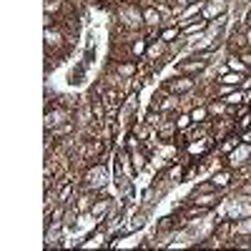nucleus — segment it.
Masks as SVG:
<instances>
[{
    "label": "nucleus",
    "mask_w": 251,
    "mask_h": 251,
    "mask_svg": "<svg viewBox=\"0 0 251 251\" xmlns=\"http://www.w3.org/2000/svg\"><path fill=\"white\" fill-rule=\"evenodd\" d=\"M224 66L228 68V71H234V73H249V66H246V63L239 58V55H234V53H228L226 55V60H224Z\"/></svg>",
    "instance_id": "obj_16"
},
{
    "label": "nucleus",
    "mask_w": 251,
    "mask_h": 251,
    "mask_svg": "<svg viewBox=\"0 0 251 251\" xmlns=\"http://www.w3.org/2000/svg\"><path fill=\"white\" fill-rule=\"evenodd\" d=\"M158 38H161V40H166V43H174V40H178V38H181V25H169V28H161Z\"/></svg>",
    "instance_id": "obj_23"
},
{
    "label": "nucleus",
    "mask_w": 251,
    "mask_h": 251,
    "mask_svg": "<svg viewBox=\"0 0 251 251\" xmlns=\"http://www.w3.org/2000/svg\"><path fill=\"white\" fill-rule=\"evenodd\" d=\"M208 106V113L211 116H216V118H224V116H228V106L221 100V98H216V100H211V103H206Z\"/></svg>",
    "instance_id": "obj_22"
},
{
    "label": "nucleus",
    "mask_w": 251,
    "mask_h": 251,
    "mask_svg": "<svg viewBox=\"0 0 251 251\" xmlns=\"http://www.w3.org/2000/svg\"><path fill=\"white\" fill-rule=\"evenodd\" d=\"M169 3H176V0H169Z\"/></svg>",
    "instance_id": "obj_43"
},
{
    "label": "nucleus",
    "mask_w": 251,
    "mask_h": 251,
    "mask_svg": "<svg viewBox=\"0 0 251 251\" xmlns=\"http://www.w3.org/2000/svg\"><path fill=\"white\" fill-rule=\"evenodd\" d=\"M100 5H108V3H113V0H98ZM116 3H121V0H116Z\"/></svg>",
    "instance_id": "obj_39"
},
{
    "label": "nucleus",
    "mask_w": 251,
    "mask_h": 251,
    "mask_svg": "<svg viewBox=\"0 0 251 251\" xmlns=\"http://www.w3.org/2000/svg\"><path fill=\"white\" fill-rule=\"evenodd\" d=\"M136 3L141 5V8H151V5H156L158 0H136Z\"/></svg>",
    "instance_id": "obj_34"
},
{
    "label": "nucleus",
    "mask_w": 251,
    "mask_h": 251,
    "mask_svg": "<svg viewBox=\"0 0 251 251\" xmlns=\"http://www.w3.org/2000/svg\"><path fill=\"white\" fill-rule=\"evenodd\" d=\"M66 10V0H46V15H58Z\"/></svg>",
    "instance_id": "obj_27"
},
{
    "label": "nucleus",
    "mask_w": 251,
    "mask_h": 251,
    "mask_svg": "<svg viewBox=\"0 0 251 251\" xmlns=\"http://www.w3.org/2000/svg\"><path fill=\"white\" fill-rule=\"evenodd\" d=\"M241 126H244V128H251V111H249V113L241 118Z\"/></svg>",
    "instance_id": "obj_35"
},
{
    "label": "nucleus",
    "mask_w": 251,
    "mask_h": 251,
    "mask_svg": "<svg viewBox=\"0 0 251 251\" xmlns=\"http://www.w3.org/2000/svg\"><path fill=\"white\" fill-rule=\"evenodd\" d=\"M246 103H249V106H251V91H246Z\"/></svg>",
    "instance_id": "obj_41"
},
{
    "label": "nucleus",
    "mask_w": 251,
    "mask_h": 251,
    "mask_svg": "<svg viewBox=\"0 0 251 251\" xmlns=\"http://www.w3.org/2000/svg\"><path fill=\"white\" fill-rule=\"evenodd\" d=\"M83 186L80 188H88V191H98V188H106L108 186V166L106 163H88V169L83 171Z\"/></svg>",
    "instance_id": "obj_2"
},
{
    "label": "nucleus",
    "mask_w": 251,
    "mask_h": 251,
    "mask_svg": "<svg viewBox=\"0 0 251 251\" xmlns=\"http://www.w3.org/2000/svg\"><path fill=\"white\" fill-rule=\"evenodd\" d=\"M206 28H208V20H203V18H201V20H196V23H194V20H191V23H188L186 28H181V35H183V38H188V35H194V33L199 35V33H203Z\"/></svg>",
    "instance_id": "obj_20"
},
{
    "label": "nucleus",
    "mask_w": 251,
    "mask_h": 251,
    "mask_svg": "<svg viewBox=\"0 0 251 251\" xmlns=\"http://www.w3.org/2000/svg\"><path fill=\"white\" fill-rule=\"evenodd\" d=\"M146 50H149V43H146V38H138L131 43V55H143Z\"/></svg>",
    "instance_id": "obj_28"
},
{
    "label": "nucleus",
    "mask_w": 251,
    "mask_h": 251,
    "mask_svg": "<svg viewBox=\"0 0 251 251\" xmlns=\"http://www.w3.org/2000/svg\"><path fill=\"white\" fill-rule=\"evenodd\" d=\"M196 88V78L194 75H178L174 80H169L163 86L166 93H176V96H186V93H191Z\"/></svg>",
    "instance_id": "obj_5"
},
{
    "label": "nucleus",
    "mask_w": 251,
    "mask_h": 251,
    "mask_svg": "<svg viewBox=\"0 0 251 251\" xmlns=\"http://www.w3.org/2000/svg\"><path fill=\"white\" fill-rule=\"evenodd\" d=\"M208 116H211V113H208V106H206V103H201V106H194V108H191V121H194V123H203V121H208Z\"/></svg>",
    "instance_id": "obj_24"
},
{
    "label": "nucleus",
    "mask_w": 251,
    "mask_h": 251,
    "mask_svg": "<svg viewBox=\"0 0 251 251\" xmlns=\"http://www.w3.org/2000/svg\"><path fill=\"white\" fill-rule=\"evenodd\" d=\"M156 133H158V138H161V141H176L178 126H176V121H171L169 116H166V118H163V123L156 128Z\"/></svg>",
    "instance_id": "obj_10"
},
{
    "label": "nucleus",
    "mask_w": 251,
    "mask_h": 251,
    "mask_svg": "<svg viewBox=\"0 0 251 251\" xmlns=\"http://www.w3.org/2000/svg\"><path fill=\"white\" fill-rule=\"evenodd\" d=\"M146 58H149L151 63H153V66L158 68L161 66V63L166 60V58H169V43H166V40H153V43H149V50H146Z\"/></svg>",
    "instance_id": "obj_8"
},
{
    "label": "nucleus",
    "mask_w": 251,
    "mask_h": 251,
    "mask_svg": "<svg viewBox=\"0 0 251 251\" xmlns=\"http://www.w3.org/2000/svg\"><path fill=\"white\" fill-rule=\"evenodd\" d=\"M239 88H241L244 93L251 91V75H244V80H241V86H239Z\"/></svg>",
    "instance_id": "obj_33"
},
{
    "label": "nucleus",
    "mask_w": 251,
    "mask_h": 251,
    "mask_svg": "<svg viewBox=\"0 0 251 251\" xmlns=\"http://www.w3.org/2000/svg\"><path fill=\"white\" fill-rule=\"evenodd\" d=\"M43 38H46V53H63V48H66V30H63L60 25L58 28H46V33H43Z\"/></svg>",
    "instance_id": "obj_4"
},
{
    "label": "nucleus",
    "mask_w": 251,
    "mask_h": 251,
    "mask_svg": "<svg viewBox=\"0 0 251 251\" xmlns=\"http://www.w3.org/2000/svg\"><path fill=\"white\" fill-rule=\"evenodd\" d=\"M131 163H133L136 174H141V171L146 169V166H149V151H146V149L133 151V153H131Z\"/></svg>",
    "instance_id": "obj_17"
},
{
    "label": "nucleus",
    "mask_w": 251,
    "mask_h": 251,
    "mask_svg": "<svg viewBox=\"0 0 251 251\" xmlns=\"http://www.w3.org/2000/svg\"><path fill=\"white\" fill-rule=\"evenodd\" d=\"M143 224H146V214L141 211V214H136V216L131 219V224H128V231H136V228H143Z\"/></svg>",
    "instance_id": "obj_30"
},
{
    "label": "nucleus",
    "mask_w": 251,
    "mask_h": 251,
    "mask_svg": "<svg viewBox=\"0 0 251 251\" xmlns=\"http://www.w3.org/2000/svg\"><path fill=\"white\" fill-rule=\"evenodd\" d=\"M111 68H113L121 78H136V75H138V63H136V60H121V63L116 60Z\"/></svg>",
    "instance_id": "obj_11"
},
{
    "label": "nucleus",
    "mask_w": 251,
    "mask_h": 251,
    "mask_svg": "<svg viewBox=\"0 0 251 251\" xmlns=\"http://www.w3.org/2000/svg\"><path fill=\"white\" fill-rule=\"evenodd\" d=\"M66 121H75V111L73 108H66V106H58L55 108H46V131H53L58 128V126H63Z\"/></svg>",
    "instance_id": "obj_3"
},
{
    "label": "nucleus",
    "mask_w": 251,
    "mask_h": 251,
    "mask_svg": "<svg viewBox=\"0 0 251 251\" xmlns=\"http://www.w3.org/2000/svg\"><path fill=\"white\" fill-rule=\"evenodd\" d=\"M161 23H163V15L158 13L156 5L143 8V25H146V28H161Z\"/></svg>",
    "instance_id": "obj_12"
},
{
    "label": "nucleus",
    "mask_w": 251,
    "mask_h": 251,
    "mask_svg": "<svg viewBox=\"0 0 251 251\" xmlns=\"http://www.w3.org/2000/svg\"><path fill=\"white\" fill-rule=\"evenodd\" d=\"M246 75H251V68H249V73H246Z\"/></svg>",
    "instance_id": "obj_42"
},
{
    "label": "nucleus",
    "mask_w": 251,
    "mask_h": 251,
    "mask_svg": "<svg viewBox=\"0 0 251 251\" xmlns=\"http://www.w3.org/2000/svg\"><path fill=\"white\" fill-rule=\"evenodd\" d=\"M241 143V136H236V133H231V136H226L221 143H219V153H224V156H228V153H231L234 149H236V146Z\"/></svg>",
    "instance_id": "obj_19"
},
{
    "label": "nucleus",
    "mask_w": 251,
    "mask_h": 251,
    "mask_svg": "<svg viewBox=\"0 0 251 251\" xmlns=\"http://www.w3.org/2000/svg\"><path fill=\"white\" fill-rule=\"evenodd\" d=\"M116 20L126 30H143V8L133 0H121L116 3Z\"/></svg>",
    "instance_id": "obj_1"
},
{
    "label": "nucleus",
    "mask_w": 251,
    "mask_h": 251,
    "mask_svg": "<svg viewBox=\"0 0 251 251\" xmlns=\"http://www.w3.org/2000/svg\"><path fill=\"white\" fill-rule=\"evenodd\" d=\"M251 163V143H239L236 149L228 153V166L231 169H246V166Z\"/></svg>",
    "instance_id": "obj_6"
},
{
    "label": "nucleus",
    "mask_w": 251,
    "mask_h": 251,
    "mask_svg": "<svg viewBox=\"0 0 251 251\" xmlns=\"http://www.w3.org/2000/svg\"><path fill=\"white\" fill-rule=\"evenodd\" d=\"M221 201V191H206V194H191V199H188V203H196L201 208H216Z\"/></svg>",
    "instance_id": "obj_9"
},
{
    "label": "nucleus",
    "mask_w": 251,
    "mask_h": 251,
    "mask_svg": "<svg viewBox=\"0 0 251 251\" xmlns=\"http://www.w3.org/2000/svg\"><path fill=\"white\" fill-rule=\"evenodd\" d=\"M181 5H194V3H201V0H178Z\"/></svg>",
    "instance_id": "obj_37"
},
{
    "label": "nucleus",
    "mask_w": 251,
    "mask_h": 251,
    "mask_svg": "<svg viewBox=\"0 0 251 251\" xmlns=\"http://www.w3.org/2000/svg\"><path fill=\"white\" fill-rule=\"evenodd\" d=\"M201 8H203V3H194V5H186V10H183V13H181V15L176 18V20H178V25H181V28H186L188 23H191V18H194V15H201Z\"/></svg>",
    "instance_id": "obj_15"
},
{
    "label": "nucleus",
    "mask_w": 251,
    "mask_h": 251,
    "mask_svg": "<svg viewBox=\"0 0 251 251\" xmlns=\"http://www.w3.org/2000/svg\"><path fill=\"white\" fill-rule=\"evenodd\" d=\"M191 113H176V126H178V131H186V128H191Z\"/></svg>",
    "instance_id": "obj_29"
},
{
    "label": "nucleus",
    "mask_w": 251,
    "mask_h": 251,
    "mask_svg": "<svg viewBox=\"0 0 251 251\" xmlns=\"http://www.w3.org/2000/svg\"><path fill=\"white\" fill-rule=\"evenodd\" d=\"M131 133H136V138H141V141H149L151 133H153V126H149L146 121H138L133 128H131Z\"/></svg>",
    "instance_id": "obj_21"
},
{
    "label": "nucleus",
    "mask_w": 251,
    "mask_h": 251,
    "mask_svg": "<svg viewBox=\"0 0 251 251\" xmlns=\"http://www.w3.org/2000/svg\"><path fill=\"white\" fill-rule=\"evenodd\" d=\"M234 236H239V239L251 236V216H244V219L234 221Z\"/></svg>",
    "instance_id": "obj_18"
},
{
    "label": "nucleus",
    "mask_w": 251,
    "mask_h": 251,
    "mask_svg": "<svg viewBox=\"0 0 251 251\" xmlns=\"http://www.w3.org/2000/svg\"><path fill=\"white\" fill-rule=\"evenodd\" d=\"M211 183L219 188V191H224V188L231 186V166H228V169H216L214 176H211Z\"/></svg>",
    "instance_id": "obj_13"
},
{
    "label": "nucleus",
    "mask_w": 251,
    "mask_h": 251,
    "mask_svg": "<svg viewBox=\"0 0 251 251\" xmlns=\"http://www.w3.org/2000/svg\"><path fill=\"white\" fill-rule=\"evenodd\" d=\"M214 236H216L219 241H224V244H226V241H228V236H234V219H224V221H219Z\"/></svg>",
    "instance_id": "obj_14"
},
{
    "label": "nucleus",
    "mask_w": 251,
    "mask_h": 251,
    "mask_svg": "<svg viewBox=\"0 0 251 251\" xmlns=\"http://www.w3.org/2000/svg\"><path fill=\"white\" fill-rule=\"evenodd\" d=\"M241 141H244V143H251V128H246V131L241 133Z\"/></svg>",
    "instance_id": "obj_36"
},
{
    "label": "nucleus",
    "mask_w": 251,
    "mask_h": 251,
    "mask_svg": "<svg viewBox=\"0 0 251 251\" xmlns=\"http://www.w3.org/2000/svg\"><path fill=\"white\" fill-rule=\"evenodd\" d=\"M55 138H66V136H73L75 133V121H66L63 126H58V128H53Z\"/></svg>",
    "instance_id": "obj_25"
},
{
    "label": "nucleus",
    "mask_w": 251,
    "mask_h": 251,
    "mask_svg": "<svg viewBox=\"0 0 251 251\" xmlns=\"http://www.w3.org/2000/svg\"><path fill=\"white\" fill-rule=\"evenodd\" d=\"M103 241H106V226H100V231L93 234L86 244H80V246H86V249H93V246H103Z\"/></svg>",
    "instance_id": "obj_26"
},
{
    "label": "nucleus",
    "mask_w": 251,
    "mask_h": 251,
    "mask_svg": "<svg viewBox=\"0 0 251 251\" xmlns=\"http://www.w3.org/2000/svg\"><path fill=\"white\" fill-rule=\"evenodd\" d=\"M246 40H249V48H251V30L246 28Z\"/></svg>",
    "instance_id": "obj_40"
},
{
    "label": "nucleus",
    "mask_w": 251,
    "mask_h": 251,
    "mask_svg": "<svg viewBox=\"0 0 251 251\" xmlns=\"http://www.w3.org/2000/svg\"><path fill=\"white\" fill-rule=\"evenodd\" d=\"M228 13V0H206L203 8H201V18L203 20H216L219 15H226Z\"/></svg>",
    "instance_id": "obj_7"
},
{
    "label": "nucleus",
    "mask_w": 251,
    "mask_h": 251,
    "mask_svg": "<svg viewBox=\"0 0 251 251\" xmlns=\"http://www.w3.org/2000/svg\"><path fill=\"white\" fill-rule=\"evenodd\" d=\"M246 28H249V30H251V10H249V13H246Z\"/></svg>",
    "instance_id": "obj_38"
},
{
    "label": "nucleus",
    "mask_w": 251,
    "mask_h": 251,
    "mask_svg": "<svg viewBox=\"0 0 251 251\" xmlns=\"http://www.w3.org/2000/svg\"><path fill=\"white\" fill-rule=\"evenodd\" d=\"M206 191H219V188H216L211 181H203V183L196 186V191H194V194H206Z\"/></svg>",
    "instance_id": "obj_31"
},
{
    "label": "nucleus",
    "mask_w": 251,
    "mask_h": 251,
    "mask_svg": "<svg viewBox=\"0 0 251 251\" xmlns=\"http://www.w3.org/2000/svg\"><path fill=\"white\" fill-rule=\"evenodd\" d=\"M239 58H241V60L246 63V66H249V68H251V48H246L244 53H239Z\"/></svg>",
    "instance_id": "obj_32"
}]
</instances>
